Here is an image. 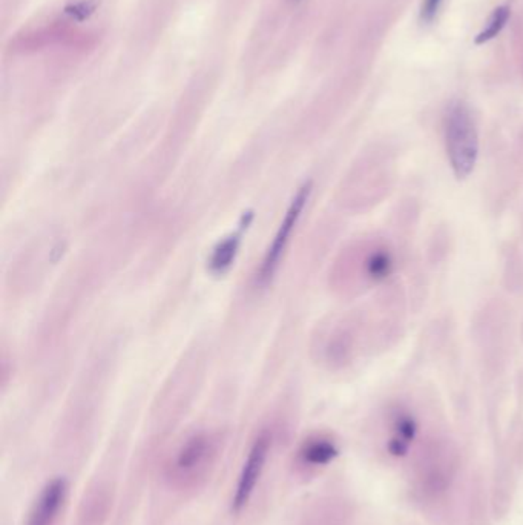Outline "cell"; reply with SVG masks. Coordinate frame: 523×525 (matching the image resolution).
I'll return each instance as SVG.
<instances>
[{"label": "cell", "instance_id": "cell-9", "mask_svg": "<svg viewBox=\"0 0 523 525\" xmlns=\"http://www.w3.org/2000/svg\"><path fill=\"white\" fill-rule=\"evenodd\" d=\"M340 448L329 436H313L307 440L300 450L302 464L309 467H326L338 458Z\"/></svg>", "mask_w": 523, "mask_h": 525}, {"label": "cell", "instance_id": "cell-14", "mask_svg": "<svg viewBox=\"0 0 523 525\" xmlns=\"http://www.w3.org/2000/svg\"><path fill=\"white\" fill-rule=\"evenodd\" d=\"M94 2H78L76 5L67 8V12L69 16L76 17V19H86L94 12Z\"/></svg>", "mask_w": 523, "mask_h": 525}, {"label": "cell", "instance_id": "cell-12", "mask_svg": "<svg viewBox=\"0 0 523 525\" xmlns=\"http://www.w3.org/2000/svg\"><path fill=\"white\" fill-rule=\"evenodd\" d=\"M510 6L502 5L499 8H495L493 14H491L490 20H488V25L485 27L484 31L479 34L478 37H476V45H482L485 42H488V40L495 39L497 34L501 33L503 27L507 25L508 19H510Z\"/></svg>", "mask_w": 523, "mask_h": 525}, {"label": "cell", "instance_id": "cell-16", "mask_svg": "<svg viewBox=\"0 0 523 525\" xmlns=\"http://www.w3.org/2000/svg\"><path fill=\"white\" fill-rule=\"evenodd\" d=\"M511 459L518 469H523V431L518 436L511 450Z\"/></svg>", "mask_w": 523, "mask_h": 525}, {"label": "cell", "instance_id": "cell-2", "mask_svg": "<svg viewBox=\"0 0 523 525\" xmlns=\"http://www.w3.org/2000/svg\"><path fill=\"white\" fill-rule=\"evenodd\" d=\"M446 149L455 177L468 179L478 165L480 145L478 126L465 101H451L447 109Z\"/></svg>", "mask_w": 523, "mask_h": 525}, {"label": "cell", "instance_id": "cell-6", "mask_svg": "<svg viewBox=\"0 0 523 525\" xmlns=\"http://www.w3.org/2000/svg\"><path fill=\"white\" fill-rule=\"evenodd\" d=\"M68 482L65 478L50 481L40 492L29 513L27 525H52L59 516L61 505L67 499Z\"/></svg>", "mask_w": 523, "mask_h": 525}, {"label": "cell", "instance_id": "cell-1", "mask_svg": "<svg viewBox=\"0 0 523 525\" xmlns=\"http://www.w3.org/2000/svg\"><path fill=\"white\" fill-rule=\"evenodd\" d=\"M461 469V453L446 436H430L412 459V487L423 503L439 501L450 492Z\"/></svg>", "mask_w": 523, "mask_h": 525}, {"label": "cell", "instance_id": "cell-13", "mask_svg": "<svg viewBox=\"0 0 523 525\" xmlns=\"http://www.w3.org/2000/svg\"><path fill=\"white\" fill-rule=\"evenodd\" d=\"M237 247H238V238H237V237L230 238V240L224 241L221 247L213 254L212 266L218 269V271H223L224 268H228L229 264L232 262V258H234Z\"/></svg>", "mask_w": 523, "mask_h": 525}, {"label": "cell", "instance_id": "cell-4", "mask_svg": "<svg viewBox=\"0 0 523 525\" xmlns=\"http://www.w3.org/2000/svg\"><path fill=\"white\" fill-rule=\"evenodd\" d=\"M269 448H270V436L268 433L258 436L253 442L251 452L247 455L245 465L239 473L237 489H235L234 499H232V509L235 512H239L243 507H245V504L249 503V499L255 492L256 484L260 481V476L264 470V464L268 459Z\"/></svg>", "mask_w": 523, "mask_h": 525}, {"label": "cell", "instance_id": "cell-7", "mask_svg": "<svg viewBox=\"0 0 523 525\" xmlns=\"http://www.w3.org/2000/svg\"><path fill=\"white\" fill-rule=\"evenodd\" d=\"M418 435V421L408 410H396L390 416L389 440L385 450L393 458H402L410 453L412 444Z\"/></svg>", "mask_w": 523, "mask_h": 525}, {"label": "cell", "instance_id": "cell-15", "mask_svg": "<svg viewBox=\"0 0 523 525\" xmlns=\"http://www.w3.org/2000/svg\"><path fill=\"white\" fill-rule=\"evenodd\" d=\"M442 0H423L422 8H421V20L422 22H433L434 17L439 12Z\"/></svg>", "mask_w": 523, "mask_h": 525}, {"label": "cell", "instance_id": "cell-3", "mask_svg": "<svg viewBox=\"0 0 523 525\" xmlns=\"http://www.w3.org/2000/svg\"><path fill=\"white\" fill-rule=\"evenodd\" d=\"M310 194H312V185L310 183L301 186L295 197H294V200L290 203V206L287 207V213H286L283 222L279 224L278 230H277L270 246L266 251V255L262 258V266L258 269L256 279L260 283H268L269 279H272L275 272L278 271L279 262L285 257L286 249L289 246L294 230H296V224L300 222L301 215L306 209Z\"/></svg>", "mask_w": 523, "mask_h": 525}, {"label": "cell", "instance_id": "cell-11", "mask_svg": "<svg viewBox=\"0 0 523 525\" xmlns=\"http://www.w3.org/2000/svg\"><path fill=\"white\" fill-rule=\"evenodd\" d=\"M395 269V258L391 252L384 247H379L370 252L364 260V275L366 279H372L374 283L384 281Z\"/></svg>", "mask_w": 523, "mask_h": 525}, {"label": "cell", "instance_id": "cell-5", "mask_svg": "<svg viewBox=\"0 0 523 525\" xmlns=\"http://www.w3.org/2000/svg\"><path fill=\"white\" fill-rule=\"evenodd\" d=\"M516 465L511 456H502L495 464L491 480L490 503L495 520H503L511 510L516 495Z\"/></svg>", "mask_w": 523, "mask_h": 525}, {"label": "cell", "instance_id": "cell-10", "mask_svg": "<svg viewBox=\"0 0 523 525\" xmlns=\"http://www.w3.org/2000/svg\"><path fill=\"white\" fill-rule=\"evenodd\" d=\"M207 453H209V438L205 435L192 436L177 455L175 467L180 473H190L203 464Z\"/></svg>", "mask_w": 523, "mask_h": 525}, {"label": "cell", "instance_id": "cell-8", "mask_svg": "<svg viewBox=\"0 0 523 525\" xmlns=\"http://www.w3.org/2000/svg\"><path fill=\"white\" fill-rule=\"evenodd\" d=\"M493 520L490 489L485 486L484 476L476 473L468 490L465 525H493Z\"/></svg>", "mask_w": 523, "mask_h": 525}]
</instances>
